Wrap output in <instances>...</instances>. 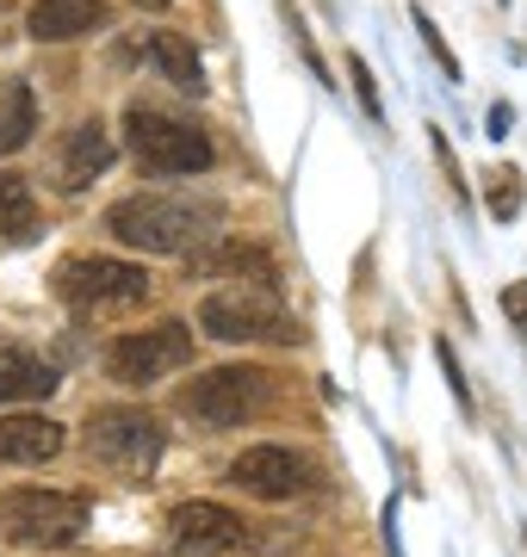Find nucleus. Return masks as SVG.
<instances>
[{
	"instance_id": "nucleus-1",
	"label": "nucleus",
	"mask_w": 527,
	"mask_h": 557,
	"mask_svg": "<svg viewBox=\"0 0 527 557\" xmlns=\"http://www.w3.org/2000/svg\"><path fill=\"white\" fill-rule=\"evenodd\" d=\"M218 223L223 211L211 199H174V193H131V199H119L106 211V230L124 248H137V255H186Z\"/></svg>"
},
{
	"instance_id": "nucleus-2",
	"label": "nucleus",
	"mask_w": 527,
	"mask_h": 557,
	"mask_svg": "<svg viewBox=\"0 0 527 557\" xmlns=\"http://www.w3.org/2000/svg\"><path fill=\"white\" fill-rule=\"evenodd\" d=\"M87 496L82 490H0V539L32 545V552H57L87 533Z\"/></svg>"
},
{
	"instance_id": "nucleus-3",
	"label": "nucleus",
	"mask_w": 527,
	"mask_h": 557,
	"mask_svg": "<svg viewBox=\"0 0 527 557\" xmlns=\"http://www.w3.org/2000/svg\"><path fill=\"white\" fill-rule=\"evenodd\" d=\"M124 137H131V156L149 168V174H205L218 149L199 124L174 119V112H156V106L131 100L124 106Z\"/></svg>"
},
{
	"instance_id": "nucleus-4",
	"label": "nucleus",
	"mask_w": 527,
	"mask_h": 557,
	"mask_svg": "<svg viewBox=\"0 0 527 557\" xmlns=\"http://www.w3.org/2000/svg\"><path fill=\"white\" fill-rule=\"evenodd\" d=\"M267 397H273V379H267L261 366H218V372H205V379L186 384L174 403H181V416H193L199 428L223 434V428H243V421L261 416Z\"/></svg>"
},
{
	"instance_id": "nucleus-5",
	"label": "nucleus",
	"mask_w": 527,
	"mask_h": 557,
	"mask_svg": "<svg viewBox=\"0 0 527 557\" xmlns=\"http://www.w3.org/2000/svg\"><path fill=\"white\" fill-rule=\"evenodd\" d=\"M199 329L211 341H298V322L285 317L273 285H236V292H211L199 304Z\"/></svg>"
},
{
	"instance_id": "nucleus-6",
	"label": "nucleus",
	"mask_w": 527,
	"mask_h": 557,
	"mask_svg": "<svg viewBox=\"0 0 527 557\" xmlns=\"http://www.w3.org/2000/svg\"><path fill=\"white\" fill-rule=\"evenodd\" d=\"M162 421L149 409H94V421H87V453L112 465L119 478H149L162 465Z\"/></svg>"
},
{
	"instance_id": "nucleus-7",
	"label": "nucleus",
	"mask_w": 527,
	"mask_h": 557,
	"mask_svg": "<svg viewBox=\"0 0 527 557\" xmlns=\"http://www.w3.org/2000/svg\"><path fill=\"white\" fill-rule=\"evenodd\" d=\"M57 298L75 310H119V304L149 298V273L112 255H75L57 267Z\"/></svg>"
},
{
	"instance_id": "nucleus-8",
	"label": "nucleus",
	"mask_w": 527,
	"mask_h": 557,
	"mask_svg": "<svg viewBox=\"0 0 527 557\" xmlns=\"http://www.w3.org/2000/svg\"><path fill=\"white\" fill-rule=\"evenodd\" d=\"M193 366V329L186 322H156V329H143V335H119L106 347V372L131 391L143 384H162L168 372H181Z\"/></svg>"
},
{
	"instance_id": "nucleus-9",
	"label": "nucleus",
	"mask_w": 527,
	"mask_h": 557,
	"mask_svg": "<svg viewBox=\"0 0 527 557\" xmlns=\"http://www.w3.org/2000/svg\"><path fill=\"white\" fill-rule=\"evenodd\" d=\"M230 483L255 502H292V496L317 490V471L292 446H243V453L230 458Z\"/></svg>"
},
{
	"instance_id": "nucleus-10",
	"label": "nucleus",
	"mask_w": 527,
	"mask_h": 557,
	"mask_svg": "<svg viewBox=\"0 0 527 557\" xmlns=\"http://www.w3.org/2000/svg\"><path fill=\"white\" fill-rule=\"evenodd\" d=\"M174 557H230L243 545V515H230L223 502H181L174 508Z\"/></svg>"
},
{
	"instance_id": "nucleus-11",
	"label": "nucleus",
	"mask_w": 527,
	"mask_h": 557,
	"mask_svg": "<svg viewBox=\"0 0 527 557\" xmlns=\"http://www.w3.org/2000/svg\"><path fill=\"white\" fill-rule=\"evenodd\" d=\"M57 366L20 341H0V403H44L57 391Z\"/></svg>"
},
{
	"instance_id": "nucleus-12",
	"label": "nucleus",
	"mask_w": 527,
	"mask_h": 557,
	"mask_svg": "<svg viewBox=\"0 0 527 557\" xmlns=\"http://www.w3.org/2000/svg\"><path fill=\"white\" fill-rule=\"evenodd\" d=\"M112 20L106 0H32V38L38 44H69V38H87Z\"/></svg>"
},
{
	"instance_id": "nucleus-13",
	"label": "nucleus",
	"mask_w": 527,
	"mask_h": 557,
	"mask_svg": "<svg viewBox=\"0 0 527 557\" xmlns=\"http://www.w3.org/2000/svg\"><path fill=\"white\" fill-rule=\"evenodd\" d=\"M62 453V421L50 416H7L0 421V465H44Z\"/></svg>"
},
{
	"instance_id": "nucleus-14",
	"label": "nucleus",
	"mask_w": 527,
	"mask_h": 557,
	"mask_svg": "<svg viewBox=\"0 0 527 557\" xmlns=\"http://www.w3.org/2000/svg\"><path fill=\"white\" fill-rule=\"evenodd\" d=\"M106 168H112V131L100 119H82L69 131V143H62V186L82 193L87 180L106 174Z\"/></svg>"
},
{
	"instance_id": "nucleus-15",
	"label": "nucleus",
	"mask_w": 527,
	"mask_h": 557,
	"mask_svg": "<svg viewBox=\"0 0 527 557\" xmlns=\"http://www.w3.org/2000/svg\"><path fill=\"white\" fill-rule=\"evenodd\" d=\"M193 273H205V278H243V285H280L273 255L255 248V242H223V248H211V255L193 260Z\"/></svg>"
},
{
	"instance_id": "nucleus-16",
	"label": "nucleus",
	"mask_w": 527,
	"mask_h": 557,
	"mask_svg": "<svg viewBox=\"0 0 527 557\" xmlns=\"http://www.w3.org/2000/svg\"><path fill=\"white\" fill-rule=\"evenodd\" d=\"M149 62H156L181 94H193V100L205 94V62H199V50H193L181 32H156V38H149Z\"/></svg>"
},
{
	"instance_id": "nucleus-17",
	"label": "nucleus",
	"mask_w": 527,
	"mask_h": 557,
	"mask_svg": "<svg viewBox=\"0 0 527 557\" xmlns=\"http://www.w3.org/2000/svg\"><path fill=\"white\" fill-rule=\"evenodd\" d=\"M38 131V94L25 81H7L0 87V156H20Z\"/></svg>"
},
{
	"instance_id": "nucleus-18",
	"label": "nucleus",
	"mask_w": 527,
	"mask_h": 557,
	"mask_svg": "<svg viewBox=\"0 0 527 557\" xmlns=\"http://www.w3.org/2000/svg\"><path fill=\"white\" fill-rule=\"evenodd\" d=\"M38 230V193L25 174H0V236L25 242Z\"/></svg>"
},
{
	"instance_id": "nucleus-19",
	"label": "nucleus",
	"mask_w": 527,
	"mask_h": 557,
	"mask_svg": "<svg viewBox=\"0 0 527 557\" xmlns=\"http://www.w3.org/2000/svg\"><path fill=\"white\" fill-rule=\"evenodd\" d=\"M485 199H490V218H515L522 211V168H497V174H485Z\"/></svg>"
},
{
	"instance_id": "nucleus-20",
	"label": "nucleus",
	"mask_w": 527,
	"mask_h": 557,
	"mask_svg": "<svg viewBox=\"0 0 527 557\" xmlns=\"http://www.w3.org/2000/svg\"><path fill=\"white\" fill-rule=\"evenodd\" d=\"M347 81H354V94H360L366 119H372V124L385 119V100H379V81H372V69H366V57H347Z\"/></svg>"
},
{
	"instance_id": "nucleus-21",
	"label": "nucleus",
	"mask_w": 527,
	"mask_h": 557,
	"mask_svg": "<svg viewBox=\"0 0 527 557\" xmlns=\"http://www.w3.org/2000/svg\"><path fill=\"white\" fill-rule=\"evenodd\" d=\"M434 359H441V379H446V391H453V403L471 416V384H466V372H459V354H453V341H434Z\"/></svg>"
},
{
	"instance_id": "nucleus-22",
	"label": "nucleus",
	"mask_w": 527,
	"mask_h": 557,
	"mask_svg": "<svg viewBox=\"0 0 527 557\" xmlns=\"http://www.w3.org/2000/svg\"><path fill=\"white\" fill-rule=\"evenodd\" d=\"M409 20H416V32H422L428 57L441 62V75H446V81H459V57H453V50H446V38H441V32H434V20H428L422 7H416V13H409Z\"/></svg>"
},
{
	"instance_id": "nucleus-23",
	"label": "nucleus",
	"mask_w": 527,
	"mask_h": 557,
	"mask_svg": "<svg viewBox=\"0 0 527 557\" xmlns=\"http://www.w3.org/2000/svg\"><path fill=\"white\" fill-rule=\"evenodd\" d=\"M285 32H292V44H298V57L310 62V75L323 81V87H335V81H329L323 57H317V44H310V32H305V20H298V7H292V0H285Z\"/></svg>"
},
{
	"instance_id": "nucleus-24",
	"label": "nucleus",
	"mask_w": 527,
	"mask_h": 557,
	"mask_svg": "<svg viewBox=\"0 0 527 557\" xmlns=\"http://www.w3.org/2000/svg\"><path fill=\"white\" fill-rule=\"evenodd\" d=\"M503 310H508V322H527V278L503 292Z\"/></svg>"
},
{
	"instance_id": "nucleus-25",
	"label": "nucleus",
	"mask_w": 527,
	"mask_h": 557,
	"mask_svg": "<svg viewBox=\"0 0 527 557\" xmlns=\"http://www.w3.org/2000/svg\"><path fill=\"white\" fill-rule=\"evenodd\" d=\"M508 124H515V106L497 100V106H490V137H508Z\"/></svg>"
},
{
	"instance_id": "nucleus-26",
	"label": "nucleus",
	"mask_w": 527,
	"mask_h": 557,
	"mask_svg": "<svg viewBox=\"0 0 527 557\" xmlns=\"http://www.w3.org/2000/svg\"><path fill=\"white\" fill-rule=\"evenodd\" d=\"M137 7H162V0H137Z\"/></svg>"
}]
</instances>
